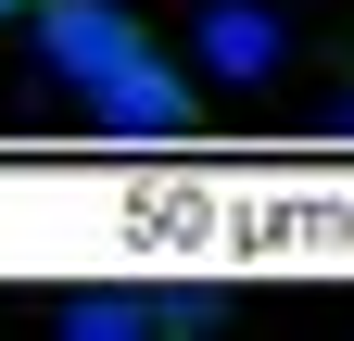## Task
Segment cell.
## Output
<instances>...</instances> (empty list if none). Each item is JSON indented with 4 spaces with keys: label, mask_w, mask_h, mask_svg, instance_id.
I'll use <instances>...</instances> for the list:
<instances>
[{
    "label": "cell",
    "mask_w": 354,
    "mask_h": 341,
    "mask_svg": "<svg viewBox=\"0 0 354 341\" xmlns=\"http://www.w3.org/2000/svg\"><path fill=\"white\" fill-rule=\"evenodd\" d=\"M0 13H26V0H0Z\"/></svg>",
    "instance_id": "277c9868"
},
{
    "label": "cell",
    "mask_w": 354,
    "mask_h": 341,
    "mask_svg": "<svg viewBox=\"0 0 354 341\" xmlns=\"http://www.w3.org/2000/svg\"><path fill=\"white\" fill-rule=\"evenodd\" d=\"M203 64L253 89V76H279V64H291V26L266 13V0H203Z\"/></svg>",
    "instance_id": "7a4b0ae2"
},
{
    "label": "cell",
    "mask_w": 354,
    "mask_h": 341,
    "mask_svg": "<svg viewBox=\"0 0 354 341\" xmlns=\"http://www.w3.org/2000/svg\"><path fill=\"white\" fill-rule=\"evenodd\" d=\"M26 13H38V64H51L76 101L102 89L114 64H140V51H152V38H140V13H114V0H26Z\"/></svg>",
    "instance_id": "6da1fadb"
},
{
    "label": "cell",
    "mask_w": 354,
    "mask_h": 341,
    "mask_svg": "<svg viewBox=\"0 0 354 341\" xmlns=\"http://www.w3.org/2000/svg\"><path fill=\"white\" fill-rule=\"evenodd\" d=\"M88 114H102V126H140V139H165V126H190V89H177V76L140 51V64H114L102 89H88Z\"/></svg>",
    "instance_id": "3957f363"
}]
</instances>
